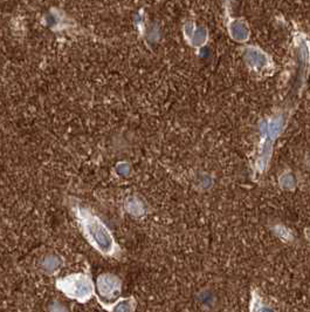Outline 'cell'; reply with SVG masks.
Instances as JSON below:
<instances>
[{"label": "cell", "instance_id": "2", "mask_svg": "<svg viewBox=\"0 0 310 312\" xmlns=\"http://www.w3.org/2000/svg\"><path fill=\"white\" fill-rule=\"evenodd\" d=\"M57 287L72 298L85 302L93 294V285L88 277L83 275H72L57 282Z\"/></svg>", "mask_w": 310, "mask_h": 312}, {"label": "cell", "instance_id": "4", "mask_svg": "<svg viewBox=\"0 0 310 312\" xmlns=\"http://www.w3.org/2000/svg\"><path fill=\"white\" fill-rule=\"evenodd\" d=\"M131 311V305L128 302H122L115 307V312H130Z\"/></svg>", "mask_w": 310, "mask_h": 312}, {"label": "cell", "instance_id": "6", "mask_svg": "<svg viewBox=\"0 0 310 312\" xmlns=\"http://www.w3.org/2000/svg\"><path fill=\"white\" fill-rule=\"evenodd\" d=\"M52 312H67V311L63 306L59 305V304H54V305L52 306Z\"/></svg>", "mask_w": 310, "mask_h": 312}, {"label": "cell", "instance_id": "5", "mask_svg": "<svg viewBox=\"0 0 310 312\" xmlns=\"http://www.w3.org/2000/svg\"><path fill=\"white\" fill-rule=\"evenodd\" d=\"M57 263H59V262H57L56 258H54V257H48L47 260H46V262H45V265H46V268H47V269L53 270V269H55V268H56Z\"/></svg>", "mask_w": 310, "mask_h": 312}, {"label": "cell", "instance_id": "7", "mask_svg": "<svg viewBox=\"0 0 310 312\" xmlns=\"http://www.w3.org/2000/svg\"><path fill=\"white\" fill-rule=\"evenodd\" d=\"M255 312H270V311H269V310H267V309H265V307H262V306H259L258 309H256Z\"/></svg>", "mask_w": 310, "mask_h": 312}, {"label": "cell", "instance_id": "1", "mask_svg": "<svg viewBox=\"0 0 310 312\" xmlns=\"http://www.w3.org/2000/svg\"><path fill=\"white\" fill-rule=\"evenodd\" d=\"M80 221L90 242L103 254H112L115 249V242L108 229L99 222V220L90 212L80 210Z\"/></svg>", "mask_w": 310, "mask_h": 312}, {"label": "cell", "instance_id": "3", "mask_svg": "<svg viewBox=\"0 0 310 312\" xmlns=\"http://www.w3.org/2000/svg\"><path fill=\"white\" fill-rule=\"evenodd\" d=\"M98 290L103 296H112L115 291L118 290L120 284H118L117 278L110 275H103L98 278L97 283Z\"/></svg>", "mask_w": 310, "mask_h": 312}]
</instances>
